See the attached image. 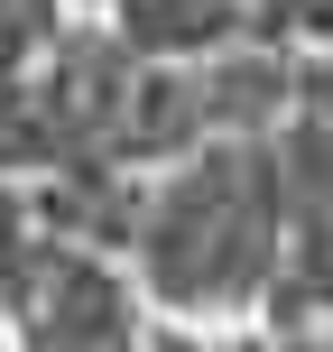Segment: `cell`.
Here are the masks:
<instances>
[{
  "instance_id": "cell-2",
  "label": "cell",
  "mask_w": 333,
  "mask_h": 352,
  "mask_svg": "<svg viewBox=\"0 0 333 352\" xmlns=\"http://www.w3.org/2000/svg\"><path fill=\"white\" fill-rule=\"evenodd\" d=\"M0 324L10 352H139V287L121 260L74 250L28 213V195L0 186Z\"/></svg>"
},
{
  "instance_id": "cell-1",
  "label": "cell",
  "mask_w": 333,
  "mask_h": 352,
  "mask_svg": "<svg viewBox=\"0 0 333 352\" xmlns=\"http://www.w3.org/2000/svg\"><path fill=\"white\" fill-rule=\"evenodd\" d=\"M278 260H287V186H278L268 130L204 140L176 167H158L139 186V223H130V250H121L139 316L194 324V334L260 324Z\"/></svg>"
}]
</instances>
